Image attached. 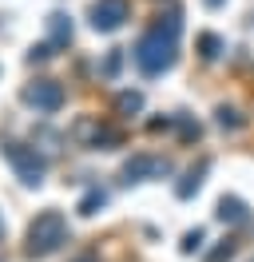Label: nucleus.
Wrapping results in <instances>:
<instances>
[{
  "label": "nucleus",
  "instance_id": "21",
  "mask_svg": "<svg viewBox=\"0 0 254 262\" xmlns=\"http://www.w3.org/2000/svg\"><path fill=\"white\" fill-rule=\"evenodd\" d=\"M76 262H95V258H92V254H83V258H76Z\"/></svg>",
  "mask_w": 254,
  "mask_h": 262
},
{
  "label": "nucleus",
  "instance_id": "1",
  "mask_svg": "<svg viewBox=\"0 0 254 262\" xmlns=\"http://www.w3.org/2000/svg\"><path fill=\"white\" fill-rule=\"evenodd\" d=\"M179 32H183V12L171 8L167 16H159L155 24L135 40L131 60H135V68H139L143 76H163V72H171L175 56H179Z\"/></svg>",
  "mask_w": 254,
  "mask_h": 262
},
{
  "label": "nucleus",
  "instance_id": "13",
  "mask_svg": "<svg viewBox=\"0 0 254 262\" xmlns=\"http://www.w3.org/2000/svg\"><path fill=\"white\" fill-rule=\"evenodd\" d=\"M115 112L119 115H139L143 112V92H119V96H115Z\"/></svg>",
  "mask_w": 254,
  "mask_h": 262
},
{
  "label": "nucleus",
  "instance_id": "20",
  "mask_svg": "<svg viewBox=\"0 0 254 262\" xmlns=\"http://www.w3.org/2000/svg\"><path fill=\"white\" fill-rule=\"evenodd\" d=\"M206 8H222V4H226V0H203Z\"/></svg>",
  "mask_w": 254,
  "mask_h": 262
},
{
  "label": "nucleus",
  "instance_id": "10",
  "mask_svg": "<svg viewBox=\"0 0 254 262\" xmlns=\"http://www.w3.org/2000/svg\"><path fill=\"white\" fill-rule=\"evenodd\" d=\"M103 207H108V191H103V187H88V191H83V199H79V207H76V211L83 214V219H92V214H99Z\"/></svg>",
  "mask_w": 254,
  "mask_h": 262
},
{
  "label": "nucleus",
  "instance_id": "2",
  "mask_svg": "<svg viewBox=\"0 0 254 262\" xmlns=\"http://www.w3.org/2000/svg\"><path fill=\"white\" fill-rule=\"evenodd\" d=\"M68 243V219L60 211H40L28 223V254L32 258H48Z\"/></svg>",
  "mask_w": 254,
  "mask_h": 262
},
{
  "label": "nucleus",
  "instance_id": "19",
  "mask_svg": "<svg viewBox=\"0 0 254 262\" xmlns=\"http://www.w3.org/2000/svg\"><path fill=\"white\" fill-rule=\"evenodd\" d=\"M44 60H52V44H32L28 64H44Z\"/></svg>",
  "mask_w": 254,
  "mask_h": 262
},
{
  "label": "nucleus",
  "instance_id": "6",
  "mask_svg": "<svg viewBox=\"0 0 254 262\" xmlns=\"http://www.w3.org/2000/svg\"><path fill=\"white\" fill-rule=\"evenodd\" d=\"M20 99H24L28 107H36V112L52 115V112L64 107V88L56 80H36V83H28V88L20 92Z\"/></svg>",
  "mask_w": 254,
  "mask_h": 262
},
{
  "label": "nucleus",
  "instance_id": "3",
  "mask_svg": "<svg viewBox=\"0 0 254 262\" xmlns=\"http://www.w3.org/2000/svg\"><path fill=\"white\" fill-rule=\"evenodd\" d=\"M0 151H4V159L12 163L16 179L24 183V187H40V183H44V175H48V159H44L36 147H28V143H4Z\"/></svg>",
  "mask_w": 254,
  "mask_h": 262
},
{
  "label": "nucleus",
  "instance_id": "7",
  "mask_svg": "<svg viewBox=\"0 0 254 262\" xmlns=\"http://www.w3.org/2000/svg\"><path fill=\"white\" fill-rule=\"evenodd\" d=\"M215 214H219V223H230V227L250 223V207H246L238 195H222V199H219V207H215Z\"/></svg>",
  "mask_w": 254,
  "mask_h": 262
},
{
  "label": "nucleus",
  "instance_id": "14",
  "mask_svg": "<svg viewBox=\"0 0 254 262\" xmlns=\"http://www.w3.org/2000/svg\"><path fill=\"white\" fill-rule=\"evenodd\" d=\"M215 119H219V127H230V131H238L242 123H246V119L238 115V107H226V103H219V107H215Z\"/></svg>",
  "mask_w": 254,
  "mask_h": 262
},
{
  "label": "nucleus",
  "instance_id": "9",
  "mask_svg": "<svg viewBox=\"0 0 254 262\" xmlns=\"http://www.w3.org/2000/svg\"><path fill=\"white\" fill-rule=\"evenodd\" d=\"M48 32H52V48H64V44H72V16H64V12H52V16H48Z\"/></svg>",
  "mask_w": 254,
  "mask_h": 262
},
{
  "label": "nucleus",
  "instance_id": "22",
  "mask_svg": "<svg viewBox=\"0 0 254 262\" xmlns=\"http://www.w3.org/2000/svg\"><path fill=\"white\" fill-rule=\"evenodd\" d=\"M0 238H4V219H0Z\"/></svg>",
  "mask_w": 254,
  "mask_h": 262
},
{
  "label": "nucleus",
  "instance_id": "15",
  "mask_svg": "<svg viewBox=\"0 0 254 262\" xmlns=\"http://www.w3.org/2000/svg\"><path fill=\"white\" fill-rule=\"evenodd\" d=\"M203 243H206V230H203V227H195V230H187V234H183L179 250H183V254H195V250H203Z\"/></svg>",
  "mask_w": 254,
  "mask_h": 262
},
{
  "label": "nucleus",
  "instance_id": "17",
  "mask_svg": "<svg viewBox=\"0 0 254 262\" xmlns=\"http://www.w3.org/2000/svg\"><path fill=\"white\" fill-rule=\"evenodd\" d=\"M175 127H179V135H183V139H199V135H203V127H199V123H195V119H187V115H175Z\"/></svg>",
  "mask_w": 254,
  "mask_h": 262
},
{
  "label": "nucleus",
  "instance_id": "8",
  "mask_svg": "<svg viewBox=\"0 0 254 262\" xmlns=\"http://www.w3.org/2000/svg\"><path fill=\"white\" fill-rule=\"evenodd\" d=\"M206 171H210V159H199L195 167H187V171H183V179L175 183V195H179V199H190L199 187H203V175H206Z\"/></svg>",
  "mask_w": 254,
  "mask_h": 262
},
{
  "label": "nucleus",
  "instance_id": "12",
  "mask_svg": "<svg viewBox=\"0 0 254 262\" xmlns=\"http://www.w3.org/2000/svg\"><path fill=\"white\" fill-rule=\"evenodd\" d=\"M195 48H199V56H203V60H219V56H222V40H219L215 32H199Z\"/></svg>",
  "mask_w": 254,
  "mask_h": 262
},
{
  "label": "nucleus",
  "instance_id": "5",
  "mask_svg": "<svg viewBox=\"0 0 254 262\" xmlns=\"http://www.w3.org/2000/svg\"><path fill=\"white\" fill-rule=\"evenodd\" d=\"M127 20H131L127 0H92V8H88V24L95 32H119Z\"/></svg>",
  "mask_w": 254,
  "mask_h": 262
},
{
  "label": "nucleus",
  "instance_id": "18",
  "mask_svg": "<svg viewBox=\"0 0 254 262\" xmlns=\"http://www.w3.org/2000/svg\"><path fill=\"white\" fill-rule=\"evenodd\" d=\"M119 64H123V48H111L108 64H103V76H108V80H115V76H119Z\"/></svg>",
  "mask_w": 254,
  "mask_h": 262
},
{
  "label": "nucleus",
  "instance_id": "16",
  "mask_svg": "<svg viewBox=\"0 0 254 262\" xmlns=\"http://www.w3.org/2000/svg\"><path fill=\"white\" fill-rule=\"evenodd\" d=\"M235 250H238V243H230V238H222V243L215 246L210 254H206V262H230V258H235Z\"/></svg>",
  "mask_w": 254,
  "mask_h": 262
},
{
  "label": "nucleus",
  "instance_id": "4",
  "mask_svg": "<svg viewBox=\"0 0 254 262\" xmlns=\"http://www.w3.org/2000/svg\"><path fill=\"white\" fill-rule=\"evenodd\" d=\"M175 175L171 159H163V155H151V151H139V155H131L123 167H119V179L131 187V183H151V179H167Z\"/></svg>",
  "mask_w": 254,
  "mask_h": 262
},
{
  "label": "nucleus",
  "instance_id": "11",
  "mask_svg": "<svg viewBox=\"0 0 254 262\" xmlns=\"http://www.w3.org/2000/svg\"><path fill=\"white\" fill-rule=\"evenodd\" d=\"M92 147H95V151H111V147H119V131L108 127V123H95V131H92Z\"/></svg>",
  "mask_w": 254,
  "mask_h": 262
}]
</instances>
